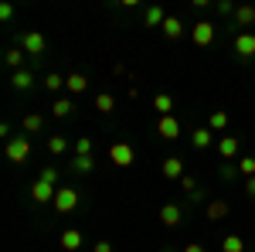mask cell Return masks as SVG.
Listing matches in <instances>:
<instances>
[{"instance_id":"6da1fadb","label":"cell","mask_w":255,"mask_h":252,"mask_svg":"<svg viewBox=\"0 0 255 252\" xmlns=\"http://www.w3.org/2000/svg\"><path fill=\"white\" fill-rule=\"evenodd\" d=\"M17 48H24V55H31V58H41L48 51V41H44L41 31H24L17 38Z\"/></svg>"},{"instance_id":"7a4b0ae2","label":"cell","mask_w":255,"mask_h":252,"mask_svg":"<svg viewBox=\"0 0 255 252\" xmlns=\"http://www.w3.org/2000/svg\"><path fill=\"white\" fill-rule=\"evenodd\" d=\"M79 201H82V194L72 188V184H65V188H58V194H55V212L58 215H72L75 208H79Z\"/></svg>"},{"instance_id":"3957f363","label":"cell","mask_w":255,"mask_h":252,"mask_svg":"<svg viewBox=\"0 0 255 252\" xmlns=\"http://www.w3.org/2000/svg\"><path fill=\"white\" fill-rule=\"evenodd\" d=\"M232 48H235V55L242 61H252L255 58V31H238Z\"/></svg>"},{"instance_id":"277c9868","label":"cell","mask_w":255,"mask_h":252,"mask_svg":"<svg viewBox=\"0 0 255 252\" xmlns=\"http://www.w3.org/2000/svg\"><path fill=\"white\" fill-rule=\"evenodd\" d=\"M109 160H113L116 167H133V164H136V150H133L129 143H123V140H119V143L109 147Z\"/></svg>"},{"instance_id":"5b68a950","label":"cell","mask_w":255,"mask_h":252,"mask_svg":"<svg viewBox=\"0 0 255 252\" xmlns=\"http://www.w3.org/2000/svg\"><path fill=\"white\" fill-rule=\"evenodd\" d=\"M31 154V140L27 136H14V140H7V160L10 164H24Z\"/></svg>"},{"instance_id":"8992f818","label":"cell","mask_w":255,"mask_h":252,"mask_svg":"<svg viewBox=\"0 0 255 252\" xmlns=\"http://www.w3.org/2000/svg\"><path fill=\"white\" fill-rule=\"evenodd\" d=\"M55 194H58V188L48 184V181H41V177L31 184V201L34 205H55Z\"/></svg>"},{"instance_id":"52a82bcc","label":"cell","mask_w":255,"mask_h":252,"mask_svg":"<svg viewBox=\"0 0 255 252\" xmlns=\"http://www.w3.org/2000/svg\"><path fill=\"white\" fill-rule=\"evenodd\" d=\"M191 41H194L197 48H208L215 41V24L211 20H197L194 27H191Z\"/></svg>"},{"instance_id":"ba28073f","label":"cell","mask_w":255,"mask_h":252,"mask_svg":"<svg viewBox=\"0 0 255 252\" xmlns=\"http://www.w3.org/2000/svg\"><path fill=\"white\" fill-rule=\"evenodd\" d=\"M180 133H184V126H180L177 116H160L157 119V136H163V140H180Z\"/></svg>"},{"instance_id":"9c48e42d","label":"cell","mask_w":255,"mask_h":252,"mask_svg":"<svg viewBox=\"0 0 255 252\" xmlns=\"http://www.w3.org/2000/svg\"><path fill=\"white\" fill-rule=\"evenodd\" d=\"M157 218L163 222V225H167V229H174V225H180V218H184V208L170 201V205H163V208L157 212Z\"/></svg>"},{"instance_id":"30bf717a","label":"cell","mask_w":255,"mask_h":252,"mask_svg":"<svg viewBox=\"0 0 255 252\" xmlns=\"http://www.w3.org/2000/svg\"><path fill=\"white\" fill-rule=\"evenodd\" d=\"M160 171L167 181H180L184 177V157H167L163 164H160Z\"/></svg>"},{"instance_id":"8fae6325","label":"cell","mask_w":255,"mask_h":252,"mask_svg":"<svg viewBox=\"0 0 255 252\" xmlns=\"http://www.w3.org/2000/svg\"><path fill=\"white\" fill-rule=\"evenodd\" d=\"M82 242H85V239H82L79 229H65V232H61V239H58V246H61L65 252H79Z\"/></svg>"},{"instance_id":"7c38bea8","label":"cell","mask_w":255,"mask_h":252,"mask_svg":"<svg viewBox=\"0 0 255 252\" xmlns=\"http://www.w3.org/2000/svg\"><path fill=\"white\" fill-rule=\"evenodd\" d=\"M218 157L221 160H235L238 157V136H221L218 140Z\"/></svg>"},{"instance_id":"4fadbf2b","label":"cell","mask_w":255,"mask_h":252,"mask_svg":"<svg viewBox=\"0 0 255 252\" xmlns=\"http://www.w3.org/2000/svg\"><path fill=\"white\" fill-rule=\"evenodd\" d=\"M65 89H68V96L75 99V96H82V92L89 89V78L82 75V72H72V75L65 78Z\"/></svg>"},{"instance_id":"5bb4252c","label":"cell","mask_w":255,"mask_h":252,"mask_svg":"<svg viewBox=\"0 0 255 252\" xmlns=\"http://www.w3.org/2000/svg\"><path fill=\"white\" fill-rule=\"evenodd\" d=\"M163 20H167V10H163L160 3H153V7L143 10V24H146V27H163Z\"/></svg>"},{"instance_id":"9a60e30c","label":"cell","mask_w":255,"mask_h":252,"mask_svg":"<svg viewBox=\"0 0 255 252\" xmlns=\"http://www.w3.org/2000/svg\"><path fill=\"white\" fill-rule=\"evenodd\" d=\"M163 34L170 41H177V38H184V20L180 17H174V14H167V20H163V27H160Z\"/></svg>"},{"instance_id":"2e32d148","label":"cell","mask_w":255,"mask_h":252,"mask_svg":"<svg viewBox=\"0 0 255 252\" xmlns=\"http://www.w3.org/2000/svg\"><path fill=\"white\" fill-rule=\"evenodd\" d=\"M252 24H255V7L252 3L235 7V27H252Z\"/></svg>"},{"instance_id":"e0dca14e","label":"cell","mask_w":255,"mask_h":252,"mask_svg":"<svg viewBox=\"0 0 255 252\" xmlns=\"http://www.w3.org/2000/svg\"><path fill=\"white\" fill-rule=\"evenodd\" d=\"M72 109H75V99H72V96H61V99L51 102V116H58V119L72 116Z\"/></svg>"},{"instance_id":"ac0fdd59","label":"cell","mask_w":255,"mask_h":252,"mask_svg":"<svg viewBox=\"0 0 255 252\" xmlns=\"http://www.w3.org/2000/svg\"><path fill=\"white\" fill-rule=\"evenodd\" d=\"M10 85H14L17 92H27V89L34 85V75H31V68H20V72H14V75H10Z\"/></svg>"},{"instance_id":"d6986e66","label":"cell","mask_w":255,"mask_h":252,"mask_svg":"<svg viewBox=\"0 0 255 252\" xmlns=\"http://www.w3.org/2000/svg\"><path fill=\"white\" fill-rule=\"evenodd\" d=\"M153 109H157L160 116H174V96L157 92V96H153Z\"/></svg>"},{"instance_id":"ffe728a7","label":"cell","mask_w":255,"mask_h":252,"mask_svg":"<svg viewBox=\"0 0 255 252\" xmlns=\"http://www.w3.org/2000/svg\"><path fill=\"white\" fill-rule=\"evenodd\" d=\"M191 147H194V150H208V147H211V130H208V126H197L194 133H191Z\"/></svg>"},{"instance_id":"44dd1931","label":"cell","mask_w":255,"mask_h":252,"mask_svg":"<svg viewBox=\"0 0 255 252\" xmlns=\"http://www.w3.org/2000/svg\"><path fill=\"white\" fill-rule=\"evenodd\" d=\"M208 130H211V133H225V130H228V113H225V109H215L211 119H208Z\"/></svg>"},{"instance_id":"7402d4cb","label":"cell","mask_w":255,"mask_h":252,"mask_svg":"<svg viewBox=\"0 0 255 252\" xmlns=\"http://www.w3.org/2000/svg\"><path fill=\"white\" fill-rule=\"evenodd\" d=\"M228 212H232V208H228V201H221V198L208 205V218H211V222H221V218H228Z\"/></svg>"},{"instance_id":"603a6c76","label":"cell","mask_w":255,"mask_h":252,"mask_svg":"<svg viewBox=\"0 0 255 252\" xmlns=\"http://www.w3.org/2000/svg\"><path fill=\"white\" fill-rule=\"evenodd\" d=\"M24 58H27V55H24V48H10V51L3 55L7 68H14V72H20V68H24Z\"/></svg>"},{"instance_id":"cb8c5ba5","label":"cell","mask_w":255,"mask_h":252,"mask_svg":"<svg viewBox=\"0 0 255 252\" xmlns=\"http://www.w3.org/2000/svg\"><path fill=\"white\" fill-rule=\"evenodd\" d=\"M20 130H24V133H41V130H44V119H41L38 113H27L24 123H20Z\"/></svg>"},{"instance_id":"d4e9b609","label":"cell","mask_w":255,"mask_h":252,"mask_svg":"<svg viewBox=\"0 0 255 252\" xmlns=\"http://www.w3.org/2000/svg\"><path fill=\"white\" fill-rule=\"evenodd\" d=\"M238 177H255V157L252 154H245V157H238Z\"/></svg>"},{"instance_id":"484cf974","label":"cell","mask_w":255,"mask_h":252,"mask_svg":"<svg viewBox=\"0 0 255 252\" xmlns=\"http://www.w3.org/2000/svg\"><path fill=\"white\" fill-rule=\"evenodd\" d=\"M96 109L102 113V116H106V113H113V109H116V99H113V92H99V96H96Z\"/></svg>"},{"instance_id":"4316f807","label":"cell","mask_w":255,"mask_h":252,"mask_svg":"<svg viewBox=\"0 0 255 252\" xmlns=\"http://www.w3.org/2000/svg\"><path fill=\"white\" fill-rule=\"evenodd\" d=\"M221 252H245V239H242V235H225Z\"/></svg>"},{"instance_id":"83f0119b","label":"cell","mask_w":255,"mask_h":252,"mask_svg":"<svg viewBox=\"0 0 255 252\" xmlns=\"http://www.w3.org/2000/svg\"><path fill=\"white\" fill-rule=\"evenodd\" d=\"M92 167H96V157H75L72 160V171L75 174H92Z\"/></svg>"},{"instance_id":"f1b7e54d","label":"cell","mask_w":255,"mask_h":252,"mask_svg":"<svg viewBox=\"0 0 255 252\" xmlns=\"http://www.w3.org/2000/svg\"><path fill=\"white\" fill-rule=\"evenodd\" d=\"M65 150H68V140H65V136H48V154L61 157Z\"/></svg>"},{"instance_id":"f546056e","label":"cell","mask_w":255,"mask_h":252,"mask_svg":"<svg viewBox=\"0 0 255 252\" xmlns=\"http://www.w3.org/2000/svg\"><path fill=\"white\" fill-rule=\"evenodd\" d=\"M44 89H48V92H58V89H65V78H61L58 72H48V75H44Z\"/></svg>"},{"instance_id":"4dcf8cb0","label":"cell","mask_w":255,"mask_h":252,"mask_svg":"<svg viewBox=\"0 0 255 252\" xmlns=\"http://www.w3.org/2000/svg\"><path fill=\"white\" fill-rule=\"evenodd\" d=\"M75 157H92V140L89 136H75Z\"/></svg>"},{"instance_id":"1f68e13d","label":"cell","mask_w":255,"mask_h":252,"mask_svg":"<svg viewBox=\"0 0 255 252\" xmlns=\"http://www.w3.org/2000/svg\"><path fill=\"white\" fill-rule=\"evenodd\" d=\"M180 188L191 194V201H197V198H201V191H197V181H194L191 174H184V177H180Z\"/></svg>"},{"instance_id":"d6a6232c","label":"cell","mask_w":255,"mask_h":252,"mask_svg":"<svg viewBox=\"0 0 255 252\" xmlns=\"http://www.w3.org/2000/svg\"><path fill=\"white\" fill-rule=\"evenodd\" d=\"M38 177H41V181H48V184H58V167H44Z\"/></svg>"},{"instance_id":"836d02e7","label":"cell","mask_w":255,"mask_h":252,"mask_svg":"<svg viewBox=\"0 0 255 252\" xmlns=\"http://www.w3.org/2000/svg\"><path fill=\"white\" fill-rule=\"evenodd\" d=\"M218 14H235V3H228V0H218Z\"/></svg>"},{"instance_id":"e575fe53","label":"cell","mask_w":255,"mask_h":252,"mask_svg":"<svg viewBox=\"0 0 255 252\" xmlns=\"http://www.w3.org/2000/svg\"><path fill=\"white\" fill-rule=\"evenodd\" d=\"M92 252H113V242H106V239H99L96 246H92Z\"/></svg>"},{"instance_id":"d590c367","label":"cell","mask_w":255,"mask_h":252,"mask_svg":"<svg viewBox=\"0 0 255 252\" xmlns=\"http://www.w3.org/2000/svg\"><path fill=\"white\" fill-rule=\"evenodd\" d=\"M0 17L10 20V17H14V7H10V3H3V7H0Z\"/></svg>"},{"instance_id":"8d00e7d4","label":"cell","mask_w":255,"mask_h":252,"mask_svg":"<svg viewBox=\"0 0 255 252\" xmlns=\"http://www.w3.org/2000/svg\"><path fill=\"white\" fill-rule=\"evenodd\" d=\"M245 194H249V198H255V177H249V181H245Z\"/></svg>"},{"instance_id":"74e56055","label":"cell","mask_w":255,"mask_h":252,"mask_svg":"<svg viewBox=\"0 0 255 252\" xmlns=\"http://www.w3.org/2000/svg\"><path fill=\"white\" fill-rule=\"evenodd\" d=\"M184 252H204V246H197V242H191V246H184Z\"/></svg>"}]
</instances>
